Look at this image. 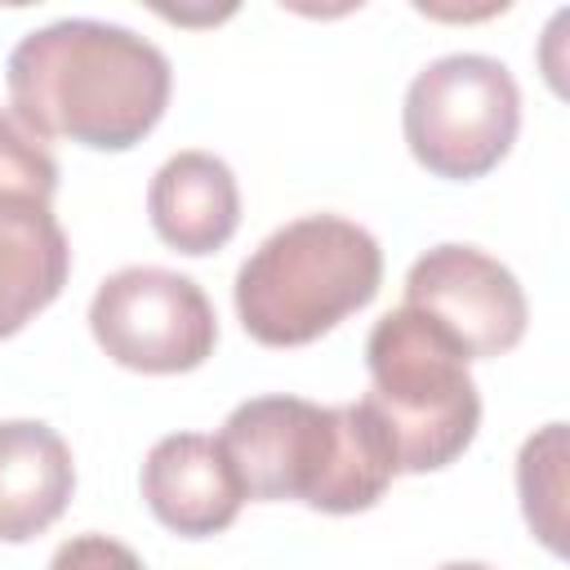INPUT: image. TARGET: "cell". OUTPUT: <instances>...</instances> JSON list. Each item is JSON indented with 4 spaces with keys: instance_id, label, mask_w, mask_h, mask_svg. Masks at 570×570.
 <instances>
[{
    "instance_id": "1",
    "label": "cell",
    "mask_w": 570,
    "mask_h": 570,
    "mask_svg": "<svg viewBox=\"0 0 570 570\" xmlns=\"http://www.w3.org/2000/svg\"><path fill=\"white\" fill-rule=\"evenodd\" d=\"M9 107L22 129L45 138H67L94 151H129L142 142L174 89L169 58L138 31L62 18L27 31L4 67Z\"/></svg>"
},
{
    "instance_id": "2",
    "label": "cell",
    "mask_w": 570,
    "mask_h": 570,
    "mask_svg": "<svg viewBox=\"0 0 570 570\" xmlns=\"http://www.w3.org/2000/svg\"><path fill=\"white\" fill-rule=\"evenodd\" d=\"M218 445L245 499H298L334 517L374 508L401 472L396 445L365 396L352 405L254 396L227 414Z\"/></svg>"
},
{
    "instance_id": "3",
    "label": "cell",
    "mask_w": 570,
    "mask_h": 570,
    "mask_svg": "<svg viewBox=\"0 0 570 570\" xmlns=\"http://www.w3.org/2000/svg\"><path fill=\"white\" fill-rule=\"evenodd\" d=\"M383 285L379 240L338 214L272 232L236 272V316L263 347H303L361 312Z\"/></svg>"
},
{
    "instance_id": "4",
    "label": "cell",
    "mask_w": 570,
    "mask_h": 570,
    "mask_svg": "<svg viewBox=\"0 0 570 570\" xmlns=\"http://www.w3.org/2000/svg\"><path fill=\"white\" fill-rule=\"evenodd\" d=\"M459 338L419 307H396L365 338L370 410L383 419L401 472L450 468L481 428V396Z\"/></svg>"
},
{
    "instance_id": "5",
    "label": "cell",
    "mask_w": 570,
    "mask_h": 570,
    "mask_svg": "<svg viewBox=\"0 0 570 570\" xmlns=\"http://www.w3.org/2000/svg\"><path fill=\"white\" fill-rule=\"evenodd\" d=\"M410 156L450 183L490 174L517 142L521 89L490 53H445L428 62L401 107Z\"/></svg>"
},
{
    "instance_id": "6",
    "label": "cell",
    "mask_w": 570,
    "mask_h": 570,
    "mask_svg": "<svg viewBox=\"0 0 570 570\" xmlns=\"http://www.w3.org/2000/svg\"><path fill=\"white\" fill-rule=\"evenodd\" d=\"M89 330L98 347L138 374H183L214 356L218 316L191 276L169 267H120L94 303Z\"/></svg>"
},
{
    "instance_id": "7",
    "label": "cell",
    "mask_w": 570,
    "mask_h": 570,
    "mask_svg": "<svg viewBox=\"0 0 570 570\" xmlns=\"http://www.w3.org/2000/svg\"><path fill=\"white\" fill-rule=\"evenodd\" d=\"M405 307L445 325L472 361L512 352L530 321L521 281L476 245H436L414 258L405 276Z\"/></svg>"
},
{
    "instance_id": "8",
    "label": "cell",
    "mask_w": 570,
    "mask_h": 570,
    "mask_svg": "<svg viewBox=\"0 0 570 570\" xmlns=\"http://www.w3.org/2000/svg\"><path fill=\"white\" fill-rule=\"evenodd\" d=\"M142 499L165 530L209 539L240 517L245 485L218 436L174 432L160 436L142 463Z\"/></svg>"
},
{
    "instance_id": "9",
    "label": "cell",
    "mask_w": 570,
    "mask_h": 570,
    "mask_svg": "<svg viewBox=\"0 0 570 570\" xmlns=\"http://www.w3.org/2000/svg\"><path fill=\"white\" fill-rule=\"evenodd\" d=\"M147 214L169 249L191 258L214 254L240 227L236 174L214 151H178L156 169L147 187Z\"/></svg>"
},
{
    "instance_id": "10",
    "label": "cell",
    "mask_w": 570,
    "mask_h": 570,
    "mask_svg": "<svg viewBox=\"0 0 570 570\" xmlns=\"http://www.w3.org/2000/svg\"><path fill=\"white\" fill-rule=\"evenodd\" d=\"M71 490L76 463L49 423H0V543H27L45 534L67 512Z\"/></svg>"
},
{
    "instance_id": "11",
    "label": "cell",
    "mask_w": 570,
    "mask_h": 570,
    "mask_svg": "<svg viewBox=\"0 0 570 570\" xmlns=\"http://www.w3.org/2000/svg\"><path fill=\"white\" fill-rule=\"evenodd\" d=\"M71 272L67 236L49 205L0 200V338L45 312Z\"/></svg>"
},
{
    "instance_id": "12",
    "label": "cell",
    "mask_w": 570,
    "mask_h": 570,
    "mask_svg": "<svg viewBox=\"0 0 570 570\" xmlns=\"http://www.w3.org/2000/svg\"><path fill=\"white\" fill-rule=\"evenodd\" d=\"M517 490L521 512L534 539L561 557L566 552V423H548L525 436L517 454Z\"/></svg>"
},
{
    "instance_id": "13",
    "label": "cell",
    "mask_w": 570,
    "mask_h": 570,
    "mask_svg": "<svg viewBox=\"0 0 570 570\" xmlns=\"http://www.w3.org/2000/svg\"><path fill=\"white\" fill-rule=\"evenodd\" d=\"M58 191V165L49 147L18 125L13 111L0 107V200H36L49 205Z\"/></svg>"
},
{
    "instance_id": "14",
    "label": "cell",
    "mask_w": 570,
    "mask_h": 570,
    "mask_svg": "<svg viewBox=\"0 0 570 570\" xmlns=\"http://www.w3.org/2000/svg\"><path fill=\"white\" fill-rule=\"evenodd\" d=\"M49 570H142V561H138V552L125 548L120 539H107V534H76V539H67V543L53 552Z\"/></svg>"
},
{
    "instance_id": "15",
    "label": "cell",
    "mask_w": 570,
    "mask_h": 570,
    "mask_svg": "<svg viewBox=\"0 0 570 570\" xmlns=\"http://www.w3.org/2000/svg\"><path fill=\"white\" fill-rule=\"evenodd\" d=\"M436 570H494V566H485V561H445Z\"/></svg>"
}]
</instances>
